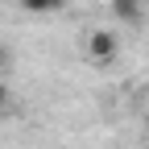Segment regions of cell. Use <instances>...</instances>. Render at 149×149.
Here are the masks:
<instances>
[{
	"label": "cell",
	"mask_w": 149,
	"mask_h": 149,
	"mask_svg": "<svg viewBox=\"0 0 149 149\" xmlns=\"http://www.w3.org/2000/svg\"><path fill=\"white\" fill-rule=\"evenodd\" d=\"M145 128H149V112H145Z\"/></svg>",
	"instance_id": "6"
},
{
	"label": "cell",
	"mask_w": 149,
	"mask_h": 149,
	"mask_svg": "<svg viewBox=\"0 0 149 149\" xmlns=\"http://www.w3.org/2000/svg\"><path fill=\"white\" fill-rule=\"evenodd\" d=\"M4 104H8V87L0 83V108H4Z\"/></svg>",
	"instance_id": "5"
},
{
	"label": "cell",
	"mask_w": 149,
	"mask_h": 149,
	"mask_svg": "<svg viewBox=\"0 0 149 149\" xmlns=\"http://www.w3.org/2000/svg\"><path fill=\"white\" fill-rule=\"evenodd\" d=\"M112 13H116V21H124V25H141L145 21V4L141 0H112Z\"/></svg>",
	"instance_id": "2"
},
{
	"label": "cell",
	"mask_w": 149,
	"mask_h": 149,
	"mask_svg": "<svg viewBox=\"0 0 149 149\" xmlns=\"http://www.w3.org/2000/svg\"><path fill=\"white\" fill-rule=\"evenodd\" d=\"M8 62H13V58H8V50H0V74L8 70Z\"/></svg>",
	"instance_id": "4"
},
{
	"label": "cell",
	"mask_w": 149,
	"mask_h": 149,
	"mask_svg": "<svg viewBox=\"0 0 149 149\" xmlns=\"http://www.w3.org/2000/svg\"><path fill=\"white\" fill-rule=\"evenodd\" d=\"M66 0H21V8L33 13V17H46V13H58Z\"/></svg>",
	"instance_id": "3"
},
{
	"label": "cell",
	"mask_w": 149,
	"mask_h": 149,
	"mask_svg": "<svg viewBox=\"0 0 149 149\" xmlns=\"http://www.w3.org/2000/svg\"><path fill=\"white\" fill-rule=\"evenodd\" d=\"M87 54H91L95 62H112V58H116V37H112L108 29L87 33Z\"/></svg>",
	"instance_id": "1"
}]
</instances>
